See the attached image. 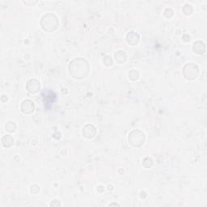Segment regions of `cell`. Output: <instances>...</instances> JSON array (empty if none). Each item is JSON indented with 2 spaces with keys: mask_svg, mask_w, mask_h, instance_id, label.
I'll return each instance as SVG.
<instances>
[{
  "mask_svg": "<svg viewBox=\"0 0 207 207\" xmlns=\"http://www.w3.org/2000/svg\"><path fill=\"white\" fill-rule=\"evenodd\" d=\"M23 105H25V108H21L25 113H30L33 111V103L30 101H25L23 102Z\"/></svg>",
  "mask_w": 207,
  "mask_h": 207,
  "instance_id": "1",
  "label": "cell"
}]
</instances>
